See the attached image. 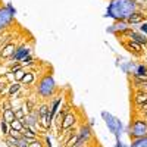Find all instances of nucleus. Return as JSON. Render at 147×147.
<instances>
[{"label":"nucleus","instance_id":"obj_1","mask_svg":"<svg viewBox=\"0 0 147 147\" xmlns=\"http://www.w3.org/2000/svg\"><path fill=\"white\" fill-rule=\"evenodd\" d=\"M137 10H138V5L136 0H110L106 16L115 21H127Z\"/></svg>","mask_w":147,"mask_h":147},{"label":"nucleus","instance_id":"obj_2","mask_svg":"<svg viewBox=\"0 0 147 147\" xmlns=\"http://www.w3.org/2000/svg\"><path fill=\"white\" fill-rule=\"evenodd\" d=\"M147 136V121L146 119H136L131 124L129 128V137L134 138H141Z\"/></svg>","mask_w":147,"mask_h":147},{"label":"nucleus","instance_id":"obj_3","mask_svg":"<svg viewBox=\"0 0 147 147\" xmlns=\"http://www.w3.org/2000/svg\"><path fill=\"white\" fill-rule=\"evenodd\" d=\"M102 116H103L105 121H106L107 128L112 131V134L116 137V141H119V134H121V131H122V124H121V121H119L118 118H115L113 115L107 113V112H102Z\"/></svg>","mask_w":147,"mask_h":147},{"label":"nucleus","instance_id":"obj_4","mask_svg":"<svg viewBox=\"0 0 147 147\" xmlns=\"http://www.w3.org/2000/svg\"><path fill=\"white\" fill-rule=\"evenodd\" d=\"M55 91V81L50 75H46L38 84V94L41 97H49Z\"/></svg>","mask_w":147,"mask_h":147},{"label":"nucleus","instance_id":"obj_5","mask_svg":"<svg viewBox=\"0 0 147 147\" xmlns=\"http://www.w3.org/2000/svg\"><path fill=\"white\" fill-rule=\"evenodd\" d=\"M13 13L5 6V7H0V30H5L9 24L13 21Z\"/></svg>","mask_w":147,"mask_h":147},{"label":"nucleus","instance_id":"obj_6","mask_svg":"<svg viewBox=\"0 0 147 147\" xmlns=\"http://www.w3.org/2000/svg\"><path fill=\"white\" fill-rule=\"evenodd\" d=\"M122 35H127L129 40H132V41H136V43H138V44H144V46H147V37L144 35V34H141V32H137V31H134V30H127Z\"/></svg>","mask_w":147,"mask_h":147},{"label":"nucleus","instance_id":"obj_7","mask_svg":"<svg viewBox=\"0 0 147 147\" xmlns=\"http://www.w3.org/2000/svg\"><path fill=\"white\" fill-rule=\"evenodd\" d=\"M127 30H129V25L127 21H116L115 24L110 28H107V32H112V34H116V35H122Z\"/></svg>","mask_w":147,"mask_h":147},{"label":"nucleus","instance_id":"obj_8","mask_svg":"<svg viewBox=\"0 0 147 147\" xmlns=\"http://www.w3.org/2000/svg\"><path fill=\"white\" fill-rule=\"evenodd\" d=\"M75 124H77V116L74 115L72 112H68L65 115V118L62 119V122H60V129L66 131V129H69L72 127H75Z\"/></svg>","mask_w":147,"mask_h":147},{"label":"nucleus","instance_id":"obj_9","mask_svg":"<svg viewBox=\"0 0 147 147\" xmlns=\"http://www.w3.org/2000/svg\"><path fill=\"white\" fill-rule=\"evenodd\" d=\"M30 53H31L30 47H27L25 44H24V46H19V47H16V50H15L13 56L10 57V60H15V62H21L24 57L30 56Z\"/></svg>","mask_w":147,"mask_h":147},{"label":"nucleus","instance_id":"obj_10","mask_svg":"<svg viewBox=\"0 0 147 147\" xmlns=\"http://www.w3.org/2000/svg\"><path fill=\"white\" fill-rule=\"evenodd\" d=\"M146 19H147V16L144 15V13H141V12H134V13L127 19V22H128V25L131 27V25H140V24H143V22H146Z\"/></svg>","mask_w":147,"mask_h":147},{"label":"nucleus","instance_id":"obj_11","mask_svg":"<svg viewBox=\"0 0 147 147\" xmlns=\"http://www.w3.org/2000/svg\"><path fill=\"white\" fill-rule=\"evenodd\" d=\"M15 50H16L15 43H12V41H10V43H7L6 46L2 47V52H0V57H2V59H10L12 56H13Z\"/></svg>","mask_w":147,"mask_h":147},{"label":"nucleus","instance_id":"obj_12","mask_svg":"<svg viewBox=\"0 0 147 147\" xmlns=\"http://www.w3.org/2000/svg\"><path fill=\"white\" fill-rule=\"evenodd\" d=\"M78 137H80V140L88 143L90 138L93 137V131H91L90 125H82V127L78 129Z\"/></svg>","mask_w":147,"mask_h":147},{"label":"nucleus","instance_id":"obj_13","mask_svg":"<svg viewBox=\"0 0 147 147\" xmlns=\"http://www.w3.org/2000/svg\"><path fill=\"white\" fill-rule=\"evenodd\" d=\"M125 49L128 52H131V53H136V55H141V52H143V46L141 44H138V43H136V41H132V40H128V41H125Z\"/></svg>","mask_w":147,"mask_h":147},{"label":"nucleus","instance_id":"obj_14","mask_svg":"<svg viewBox=\"0 0 147 147\" xmlns=\"http://www.w3.org/2000/svg\"><path fill=\"white\" fill-rule=\"evenodd\" d=\"M146 102H147V91L137 90L136 93H134V103H136L137 106H141Z\"/></svg>","mask_w":147,"mask_h":147},{"label":"nucleus","instance_id":"obj_15","mask_svg":"<svg viewBox=\"0 0 147 147\" xmlns=\"http://www.w3.org/2000/svg\"><path fill=\"white\" fill-rule=\"evenodd\" d=\"M60 103H62V99H56L55 102H53V105H52V107H50V110H49V113H47V119L49 121H53V118H55V115L57 113V110H59V106H60Z\"/></svg>","mask_w":147,"mask_h":147},{"label":"nucleus","instance_id":"obj_16","mask_svg":"<svg viewBox=\"0 0 147 147\" xmlns=\"http://www.w3.org/2000/svg\"><path fill=\"white\" fill-rule=\"evenodd\" d=\"M22 82H18V81H13L12 84H9V90H7V94H9V97H15L16 94H18V91L21 90V85Z\"/></svg>","mask_w":147,"mask_h":147},{"label":"nucleus","instance_id":"obj_17","mask_svg":"<svg viewBox=\"0 0 147 147\" xmlns=\"http://www.w3.org/2000/svg\"><path fill=\"white\" fill-rule=\"evenodd\" d=\"M2 119H5L6 122H10L13 121V119H16L15 118V109H12V107H9V109H3V113H2Z\"/></svg>","mask_w":147,"mask_h":147},{"label":"nucleus","instance_id":"obj_18","mask_svg":"<svg viewBox=\"0 0 147 147\" xmlns=\"http://www.w3.org/2000/svg\"><path fill=\"white\" fill-rule=\"evenodd\" d=\"M134 78H141V80H147V68L144 65H140L137 68V71L134 72Z\"/></svg>","mask_w":147,"mask_h":147},{"label":"nucleus","instance_id":"obj_19","mask_svg":"<svg viewBox=\"0 0 147 147\" xmlns=\"http://www.w3.org/2000/svg\"><path fill=\"white\" fill-rule=\"evenodd\" d=\"M9 131H10V124L6 122L5 119H0V134L2 136H9Z\"/></svg>","mask_w":147,"mask_h":147},{"label":"nucleus","instance_id":"obj_20","mask_svg":"<svg viewBox=\"0 0 147 147\" xmlns=\"http://www.w3.org/2000/svg\"><path fill=\"white\" fill-rule=\"evenodd\" d=\"M34 80H35V74L34 72H31V71H27V74H25V77L22 78V84H25V85H31L32 82H34Z\"/></svg>","mask_w":147,"mask_h":147},{"label":"nucleus","instance_id":"obj_21","mask_svg":"<svg viewBox=\"0 0 147 147\" xmlns=\"http://www.w3.org/2000/svg\"><path fill=\"white\" fill-rule=\"evenodd\" d=\"M129 147H147V136L141 138H134Z\"/></svg>","mask_w":147,"mask_h":147},{"label":"nucleus","instance_id":"obj_22","mask_svg":"<svg viewBox=\"0 0 147 147\" xmlns=\"http://www.w3.org/2000/svg\"><path fill=\"white\" fill-rule=\"evenodd\" d=\"M10 128H12V129H16V131H19V132H22L24 128H25V125H24V122H22L21 119H13V121L10 122Z\"/></svg>","mask_w":147,"mask_h":147},{"label":"nucleus","instance_id":"obj_23","mask_svg":"<svg viewBox=\"0 0 147 147\" xmlns=\"http://www.w3.org/2000/svg\"><path fill=\"white\" fill-rule=\"evenodd\" d=\"M78 138H80V137H78V131H77V132H74L72 136L69 137V140L63 144V147H72V146H75L77 141H78Z\"/></svg>","mask_w":147,"mask_h":147},{"label":"nucleus","instance_id":"obj_24","mask_svg":"<svg viewBox=\"0 0 147 147\" xmlns=\"http://www.w3.org/2000/svg\"><path fill=\"white\" fill-rule=\"evenodd\" d=\"M5 143H6L9 147H19V140L10 137V136H6V137H5Z\"/></svg>","mask_w":147,"mask_h":147},{"label":"nucleus","instance_id":"obj_25","mask_svg":"<svg viewBox=\"0 0 147 147\" xmlns=\"http://www.w3.org/2000/svg\"><path fill=\"white\" fill-rule=\"evenodd\" d=\"M49 110H50V106L46 105V103H43V105H40L38 107H37V112H38V116H46V115L49 113Z\"/></svg>","mask_w":147,"mask_h":147},{"label":"nucleus","instance_id":"obj_26","mask_svg":"<svg viewBox=\"0 0 147 147\" xmlns=\"http://www.w3.org/2000/svg\"><path fill=\"white\" fill-rule=\"evenodd\" d=\"M21 65H22V68L34 65V57H32L31 55H30V56H27V57H24V59L21 60Z\"/></svg>","mask_w":147,"mask_h":147},{"label":"nucleus","instance_id":"obj_27","mask_svg":"<svg viewBox=\"0 0 147 147\" xmlns=\"http://www.w3.org/2000/svg\"><path fill=\"white\" fill-rule=\"evenodd\" d=\"M25 74H27V71H25V68H21L19 71H16L13 75H15V81H18V82H21L22 81V78L25 77Z\"/></svg>","mask_w":147,"mask_h":147},{"label":"nucleus","instance_id":"obj_28","mask_svg":"<svg viewBox=\"0 0 147 147\" xmlns=\"http://www.w3.org/2000/svg\"><path fill=\"white\" fill-rule=\"evenodd\" d=\"M25 116H27V112H25V110H24L22 107L15 109V118H16V119H21V121H22Z\"/></svg>","mask_w":147,"mask_h":147},{"label":"nucleus","instance_id":"obj_29","mask_svg":"<svg viewBox=\"0 0 147 147\" xmlns=\"http://www.w3.org/2000/svg\"><path fill=\"white\" fill-rule=\"evenodd\" d=\"M9 136H10V137H13V138L21 140V138H22V132H19V131H16V129H12V128H10V131H9Z\"/></svg>","mask_w":147,"mask_h":147},{"label":"nucleus","instance_id":"obj_30","mask_svg":"<svg viewBox=\"0 0 147 147\" xmlns=\"http://www.w3.org/2000/svg\"><path fill=\"white\" fill-rule=\"evenodd\" d=\"M28 147H43V141H41L40 138H37L35 141L30 143V144H28Z\"/></svg>","mask_w":147,"mask_h":147},{"label":"nucleus","instance_id":"obj_31","mask_svg":"<svg viewBox=\"0 0 147 147\" xmlns=\"http://www.w3.org/2000/svg\"><path fill=\"white\" fill-rule=\"evenodd\" d=\"M140 32H141V34H144V35L147 37V22L140 24Z\"/></svg>","mask_w":147,"mask_h":147},{"label":"nucleus","instance_id":"obj_32","mask_svg":"<svg viewBox=\"0 0 147 147\" xmlns=\"http://www.w3.org/2000/svg\"><path fill=\"white\" fill-rule=\"evenodd\" d=\"M7 90H9V84H7V82H6V84H2V85H0V96L5 94V93H7Z\"/></svg>","mask_w":147,"mask_h":147},{"label":"nucleus","instance_id":"obj_33","mask_svg":"<svg viewBox=\"0 0 147 147\" xmlns=\"http://www.w3.org/2000/svg\"><path fill=\"white\" fill-rule=\"evenodd\" d=\"M138 110H140V113H143V115H144V113L147 112V102H146V103H143L141 106H138Z\"/></svg>","mask_w":147,"mask_h":147},{"label":"nucleus","instance_id":"obj_34","mask_svg":"<svg viewBox=\"0 0 147 147\" xmlns=\"http://www.w3.org/2000/svg\"><path fill=\"white\" fill-rule=\"evenodd\" d=\"M6 82H7L6 75H0V85H2V84H6Z\"/></svg>","mask_w":147,"mask_h":147},{"label":"nucleus","instance_id":"obj_35","mask_svg":"<svg viewBox=\"0 0 147 147\" xmlns=\"http://www.w3.org/2000/svg\"><path fill=\"white\" fill-rule=\"evenodd\" d=\"M46 146L47 147H52V141H50V138H49V137H46Z\"/></svg>","mask_w":147,"mask_h":147},{"label":"nucleus","instance_id":"obj_36","mask_svg":"<svg viewBox=\"0 0 147 147\" xmlns=\"http://www.w3.org/2000/svg\"><path fill=\"white\" fill-rule=\"evenodd\" d=\"M144 119H146V121H147V112H146V113H144Z\"/></svg>","mask_w":147,"mask_h":147},{"label":"nucleus","instance_id":"obj_37","mask_svg":"<svg viewBox=\"0 0 147 147\" xmlns=\"http://www.w3.org/2000/svg\"><path fill=\"white\" fill-rule=\"evenodd\" d=\"M0 52H2V46H0Z\"/></svg>","mask_w":147,"mask_h":147}]
</instances>
